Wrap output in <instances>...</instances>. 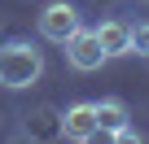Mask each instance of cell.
Returning <instances> with one entry per match:
<instances>
[{
    "mask_svg": "<svg viewBox=\"0 0 149 144\" xmlns=\"http://www.w3.org/2000/svg\"><path fill=\"white\" fill-rule=\"evenodd\" d=\"M40 74H44V52L31 39H5L0 44V83L9 92L40 83Z\"/></svg>",
    "mask_w": 149,
    "mask_h": 144,
    "instance_id": "cell-1",
    "label": "cell"
},
{
    "mask_svg": "<svg viewBox=\"0 0 149 144\" xmlns=\"http://www.w3.org/2000/svg\"><path fill=\"white\" fill-rule=\"evenodd\" d=\"M61 48H66V61H70V70H79V74H92V70H101V65L110 61L92 26H79V31H74V35L61 44Z\"/></svg>",
    "mask_w": 149,
    "mask_h": 144,
    "instance_id": "cell-2",
    "label": "cell"
},
{
    "mask_svg": "<svg viewBox=\"0 0 149 144\" xmlns=\"http://www.w3.org/2000/svg\"><path fill=\"white\" fill-rule=\"evenodd\" d=\"M79 26H84V22H79V9H74L70 0H53V5L40 13V35H44L48 44H66Z\"/></svg>",
    "mask_w": 149,
    "mask_h": 144,
    "instance_id": "cell-3",
    "label": "cell"
},
{
    "mask_svg": "<svg viewBox=\"0 0 149 144\" xmlns=\"http://www.w3.org/2000/svg\"><path fill=\"white\" fill-rule=\"evenodd\" d=\"M61 135H66V140H79V144L97 140V135H101V127H97V105H92V101H74V105L61 114Z\"/></svg>",
    "mask_w": 149,
    "mask_h": 144,
    "instance_id": "cell-4",
    "label": "cell"
},
{
    "mask_svg": "<svg viewBox=\"0 0 149 144\" xmlns=\"http://www.w3.org/2000/svg\"><path fill=\"white\" fill-rule=\"evenodd\" d=\"M92 31H97L105 57H127V52H132V22H123V18H105V22L92 26Z\"/></svg>",
    "mask_w": 149,
    "mask_h": 144,
    "instance_id": "cell-5",
    "label": "cell"
},
{
    "mask_svg": "<svg viewBox=\"0 0 149 144\" xmlns=\"http://www.w3.org/2000/svg\"><path fill=\"white\" fill-rule=\"evenodd\" d=\"M92 105H97V127H101V135H114V131L132 118L118 96H105V101H92Z\"/></svg>",
    "mask_w": 149,
    "mask_h": 144,
    "instance_id": "cell-6",
    "label": "cell"
},
{
    "mask_svg": "<svg viewBox=\"0 0 149 144\" xmlns=\"http://www.w3.org/2000/svg\"><path fill=\"white\" fill-rule=\"evenodd\" d=\"M31 122H26V135H40V140H48V135H61V114L57 109H48V105H40L35 114H26Z\"/></svg>",
    "mask_w": 149,
    "mask_h": 144,
    "instance_id": "cell-7",
    "label": "cell"
},
{
    "mask_svg": "<svg viewBox=\"0 0 149 144\" xmlns=\"http://www.w3.org/2000/svg\"><path fill=\"white\" fill-rule=\"evenodd\" d=\"M132 52L136 57H149V22H136L132 26Z\"/></svg>",
    "mask_w": 149,
    "mask_h": 144,
    "instance_id": "cell-8",
    "label": "cell"
}]
</instances>
